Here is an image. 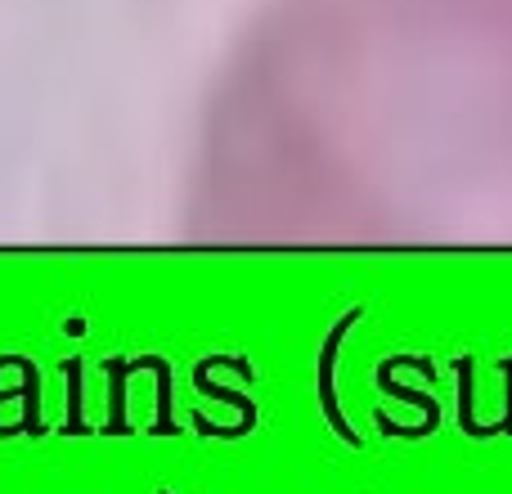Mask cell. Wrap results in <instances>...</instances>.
Returning <instances> with one entry per match:
<instances>
[{
  "label": "cell",
  "mask_w": 512,
  "mask_h": 494,
  "mask_svg": "<svg viewBox=\"0 0 512 494\" xmlns=\"http://www.w3.org/2000/svg\"><path fill=\"white\" fill-rule=\"evenodd\" d=\"M203 158L230 239L512 243V0H274Z\"/></svg>",
  "instance_id": "obj_1"
}]
</instances>
